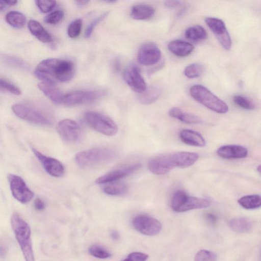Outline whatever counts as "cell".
Returning <instances> with one entry per match:
<instances>
[{
  "label": "cell",
  "mask_w": 261,
  "mask_h": 261,
  "mask_svg": "<svg viewBox=\"0 0 261 261\" xmlns=\"http://www.w3.org/2000/svg\"><path fill=\"white\" fill-rule=\"evenodd\" d=\"M34 74L42 82L55 85L58 82L70 81L74 74V66L70 61L47 59L37 65Z\"/></svg>",
  "instance_id": "obj_1"
},
{
  "label": "cell",
  "mask_w": 261,
  "mask_h": 261,
  "mask_svg": "<svg viewBox=\"0 0 261 261\" xmlns=\"http://www.w3.org/2000/svg\"><path fill=\"white\" fill-rule=\"evenodd\" d=\"M198 158L199 155L197 153L189 151L161 154L150 159L147 167L152 173L163 175L175 168L189 167L193 165Z\"/></svg>",
  "instance_id": "obj_2"
},
{
  "label": "cell",
  "mask_w": 261,
  "mask_h": 261,
  "mask_svg": "<svg viewBox=\"0 0 261 261\" xmlns=\"http://www.w3.org/2000/svg\"><path fill=\"white\" fill-rule=\"evenodd\" d=\"M116 156V152L111 148L97 147L79 152L75 156V161L79 166L87 169L107 164Z\"/></svg>",
  "instance_id": "obj_3"
},
{
  "label": "cell",
  "mask_w": 261,
  "mask_h": 261,
  "mask_svg": "<svg viewBox=\"0 0 261 261\" xmlns=\"http://www.w3.org/2000/svg\"><path fill=\"white\" fill-rule=\"evenodd\" d=\"M11 224L25 261H35L30 226L16 213L12 216Z\"/></svg>",
  "instance_id": "obj_4"
},
{
  "label": "cell",
  "mask_w": 261,
  "mask_h": 261,
  "mask_svg": "<svg viewBox=\"0 0 261 261\" xmlns=\"http://www.w3.org/2000/svg\"><path fill=\"white\" fill-rule=\"evenodd\" d=\"M189 92L196 101L213 111L220 114L228 111V107L225 102L202 85H194L190 88Z\"/></svg>",
  "instance_id": "obj_5"
},
{
  "label": "cell",
  "mask_w": 261,
  "mask_h": 261,
  "mask_svg": "<svg viewBox=\"0 0 261 261\" xmlns=\"http://www.w3.org/2000/svg\"><path fill=\"white\" fill-rule=\"evenodd\" d=\"M210 204L211 202L207 199L189 196L182 190L174 193L171 202V208L176 212L206 208Z\"/></svg>",
  "instance_id": "obj_6"
},
{
  "label": "cell",
  "mask_w": 261,
  "mask_h": 261,
  "mask_svg": "<svg viewBox=\"0 0 261 261\" xmlns=\"http://www.w3.org/2000/svg\"><path fill=\"white\" fill-rule=\"evenodd\" d=\"M84 119L89 127L102 135L113 136L118 132V127L116 123L101 113L88 111L84 114Z\"/></svg>",
  "instance_id": "obj_7"
},
{
  "label": "cell",
  "mask_w": 261,
  "mask_h": 261,
  "mask_svg": "<svg viewBox=\"0 0 261 261\" xmlns=\"http://www.w3.org/2000/svg\"><path fill=\"white\" fill-rule=\"evenodd\" d=\"M105 94L100 90H76L64 95L62 104L67 106L93 102Z\"/></svg>",
  "instance_id": "obj_8"
},
{
  "label": "cell",
  "mask_w": 261,
  "mask_h": 261,
  "mask_svg": "<svg viewBox=\"0 0 261 261\" xmlns=\"http://www.w3.org/2000/svg\"><path fill=\"white\" fill-rule=\"evenodd\" d=\"M12 110L18 117L24 120L40 125H49L51 123L47 116L29 106L16 103L12 106Z\"/></svg>",
  "instance_id": "obj_9"
},
{
  "label": "cell",
  "mask_w": 261,
  "mask_h": 261,
  "mask_svg": "<svg viewBox=\"0 0 261 261\" xmlns=\"http://www.w3.org/2000/svg\"><path fill=\"white\" fill-rule=\"evenodd\" d=\"M57 130L60 137L68 143L77 142L83 136L80 125L76 121L70 119L60 121L57 124Z\"/></svg>",
  "instance_id": "obj_10"
},
{
  "label": "cell",
  "mask_w": 261,
  "mask_h": 261,
  "mask_svg": "<svg viewBox=\"0 0 261 261\" xmlns=\"http://www.w3.org/2000/svg\"><path fill=\"white\" fill-rule=\"evenodd\" d=\"M8 178L12 194L15 199L22 203H28L32 199L34 193L21 177L10 174Z\"/></svg>",
  "instance_id": "obj_11"
},
{
  "label": "cell",
  "mask_w": 261,
  "mask_h": 261,
  "mask_svg": "<svg viewBox=\"0 0 261 261\" xmlns=\"http://www.w3.org/2000/svg\"><path fill=\"white\" fill-rule=\"evenodd\" d=\"M132 223L137 231L146 236L156 235L162 229V224L160 221L146 215H140L135 217Z\"/></svg>",
  "instance_id": "obj_12"
},
{
  "label": "cell",
  "mask_w": 261,
  "mask_h": 261,
  "mask_svg": "<svg viewBox=\"0 0 261 261\" xmlns=\"http://www.w3.org/2000/svg\"><path fill=\"white\" fill-rule=\"evenodd\" d=\"M205 21L222 46L226 50H229L231 46V39L224 22L221 19L215 17H207Z\"/></svg>",
  "instance_id": "obj_13"
},
{
  "label": "cell",
  "mask_w": 261,
  "mask_h": 261,
  "mask_svg": "<svg viewBox=\"0 0 261 261\" xmlns=\"http://www.w3.org/2000/svg\"><path fill=\"white\" fill-rule=\"evenodd\" d=\"M160 48L153 43H146L139 48L137 54L138 62L144 66L154 65L161 58Z\"/></svg>",
  "instance_id": "obj_14"
},
{
  "label": "cell",
  "mask_w": 261,
  "mask_h": 261,
  "mask_svg": "<svg viewBox=\"0 0 261 261\" xmlns=\"http://www.w3.org/2000/svg\"><path fill=\"white\" fill-rule=\"evenodd\" d=\"M123 77L127 85L136 92L141 93L147 88L144 79L135 65H130L124 70Z\"/></svg>",
  "instance_id": "obj_15"
},
{
  "label": "cell",
  "mask_w": 261,
  "mask_h": 261,
  "mask_svg": "<svg viewBox=\"0 0 261 261\" xmlns=\"http://www.w3.org/2000/svg\"><path fill=\"white\" fill-rule=\"evenodd\" d=\"M32 151L44 170L49 175L56 177H60L63 175L65 171L64 167L59 160L47 156L35 148H32Z\"/></svg>",
  "instance_id": "obj_16"
},
{
  "label": "cell",
  "mask_w": 261,
  "mask_h": 261,
  "mask_svg": "<svg viewBox=\"0 0 261 261\" xmlns=\"http://www.w3.org/2000/svg\"><path fill=\"white\" fill-rule=\"evenodd\" d=\"M140 163H135L113 170L100 177L95 180L97 184L110 183L128 176L139 169Z\"/></svg>",
  "instance_id": "obj_17"
},
{
  "label": "cell",
  "mask_w": 261,
  "mask_h": 261,
  "mask_svg": "<svg viewBox=\"0 0 261 261\" xmlns=\"http://www.w3.org/2000/svg\"><path fill=\"white\" fill-rule=\"evenodd\" d=\"M217 153L219 156L226 159H242L247 155L248 150L241 145H227L220 147Z\"/></svg>",
  "instance_id": "obj_18"
},
{
  "label": "cell",
  "mask_w": 261,
  "mask_h": 261,
  "mask_svg": "<svg viewBox=\"0 0 261 261\" xmlns=\"http://www.w3.org/2000/svg\"><path fill=\"white\" fill-rule=\"evenodd\" d=\"M179 138L185 144L196 147H203L206 142L199 133L191 129H182L179 133Z\"/></svg>",
  "instance_id": "obj_19"
},
{
  "label": "cell",
  "mask_w": 261,
  "mask_h": 261,
  "mask_svg": "<svg viewBox=\"0 0 261 261\" xmlns=\"http://www.w3.org/2000/svg\"><path fill=\"white\" fill-rule=\"evenodd\" d=\"M38 87L56 105L62 104L64 95L55 85L40 82Z\"/></svg>",
  "instance_id": "obj_20"
},
{
  "label": "cell",
  "mask_w": 261,
  "mask_h": 261,
  "mask_svg": "<svg viewBox=\"0 0 261 261\" xmlns=\"http://www.w3.org/2000/svg\"><path fill=\"white\" fill-rule=\"evenodd\" d=\"M168 47L169 50L178 57H186L192 53L194 46L190 43L181 40H174L170 41Z\"/></svg>",
  "instance_id": "obj_21"
},
{
  "label": "cell",
  "mask_w": 261,
  "mask_h": 261,
  "mask_svg": "<svg viewBox=\"0 0 261 261\" xmlns=\"http://www.w3.org/2000/svg\"><path fill=\"white\" fill-rule=\"evenodd\" d=\"M28 28L31 34L40 41L48 43L52 41L49 33L38 21L30 20L28 23Z\"/></svg>",
  "instance_id": "obj_22"
},
{
  "label": "cell",
  "mask_w": 261,
  "mask_h": 261,
  "mask_svg": "<svg viewBox=\"0 0 261 261\" xmlns=\"http://www.w3.org/2000/svg\"><path fill=\"white\" fill-rule=\"evenodd\" d=\"M154 13V9L152 6L148 5H136L130 9V16L136 20L149 19L153 15Z\"/></svg>",
  "instance_id": "obj_23"
},
{
  "label": "cell",
  "mask_w": 261,
  "mask_h": 261,
  "mask_svg": "<svg viewBox=\"0 0 261 261\" xmlns=\"http://www.w3.org/2000/svg\"><path fill=\"white\" fill-rule=\"evenodd\" d=\"M169 115L184 123L188 124H198L202 122L197 116L187 113L177 107L172 108L169 111Z\"/></svg>",
  "instance_id": "obj_24"
},
{
  "label": "cell",
  "mask_w": 261,
  "mask_h": 261,
  "mask_svg": "<svg viewBox=\"0 0 261 261\" xmlns=\"http://www.w3.org/2000/svg\"><path fill=\"white\" fill-rule=\"evenodd\" d=\"M162 90L158 86H150L138 96V100L143 105H148L155 102L160 97Z\"/></svg>",
  "instance_id": "obj_25"
},
{
  "label": "cell",
  "mask_w": 261,
  "mask_h": 261,
  "mask_svg": "<svg viewBox=\"0 0 261 261\" xmlns=\"http://www.w3.org/2000/svg\"><path fill=\"white\" fill-rule=\"evenodd\" d=\"M228 226L233 231L238 233H244L249 231L251 229L252 223L247 218L239 217L230 220Z\"/></svg>",
  "instance_id": "obj_26"
},
{
  "label": "cell",
  "mask_w": 261,
  "mask_h": 261,
  "mask_svg": "<svg viewBox=\"0 0 261 261\" xmlns=\"http://www.w3.org/2000/svg\"><path fill=\"white\" fill-rule=\"evenodd\" d=\"M238 202L242 207L247 210L256 209L261 205L260 196L257 194L243 196L238 199Z\"/></svg>",
  "instance_id": "obj_27"
},
{
  "label": "cell",
  "mask_w": 261,
  "mask_h": 261,
  "mask_svg": "<svg viewBox=\"0 0 261 261\" xmlns=\"http://www.w3.org/2000/svg\"><path fill=\"white\" fill-rule=\"evenodd\" d=\"M185 35L187 38L194 41L205 40L207 38L206 31L200 25H195L187 28Z\"/></svg>",
  "instance_id": "obj_28"
},
{
  "label": "cell",
  "mask_w": 261,
  "mask_h": 261,
  "mask_svg": "<svg viewBox=\"0 0 261 261\" xmlns=\"http://www.w3.org/2000/svg\"><path fill=\"white\" fill-rule=\"evenodd\" d=\"M6 22L15 28H21L25 23L26 18L22 13L12 11L8 12L5 17Z\"/></svg>",
  "instance_id": "obj_29"
},
{
  "label": "cell",
  "mask_w": 261,
  "mask_h": 261,
  "mask_svg": "<svg viewBox=\"0 0 261 261\" xmlns=\"http://www.w3.org/2000/svg\"><path fill=\"white\" fill-rule=\"evenodd\" d=\"M127 190V186L123 183H114L105 186L103 191L106 194L112 196L120 195Z\"/></svg>",
  "instance_id": "obj_30"
},
{
  "label": "cell",
  "mask_w": 261,
  "mask_h": 261,
  "mask_svg": "<svg viewBox=\"0 0 261 261\" xmlns=\"http://www.w3.org/2000/svg\"><path fill=\"white\" fill-rule=\"evenodd\" d=\"M203 68L199 63H192L188 65L184 70L185 75L189 79L198 77L202 73Z\"/></svg>",
  "instance_id": "obj_31"
},
{
  "label": "cell",
  "mask_w": 261,
  "mask_h": 261,
  "mask_svg": "<svg viewBox=\"0 0 261 261\" xmlns=\"http://www.w3.org/2000/svg\"><path fill=\"white\" fill-rule=\"evenodd\" d=\"M234 102L239 107L246 110H251L255 108V103L250 98L240 95L233 97Z\"/></svg>",
  "instance_id": "obj_32"
},
{
  "label": "cell",
  "mask_w": 261,
  "mask_h": 261,
  "mask_svg": "<svg viewBox=\"0 0 261 261\" xmlns=\"http://www.w3.org/2000/svg\"><path fill=\"white\" fill-rule=\"evenodd\" d=\"M89 252L95 257L105 259L111 256V254L106 249L99 245H93L89 248Z\"/></svg>",
  "instance_id": "obj_33"
},
{
  "label": "cell",
  "mask_w": 261,
  "mask_h": 261,
  "mask_svg": "<svg viewBox=\"0 0 261 261\" xmlns=\"http://www.w3.org/2000/svg\"><path fill=\"white\" fill-rule=\"evenodd\" d=\"M82 28V20L80 18L72 21L68 27L67 34L70 38H75L80 34Z\"/></svg>",
  "instance_id": "obj_34"
},
{
  "label": "cell",
  "mask_w": 261,
  "mask_h": 261,
  "mask_svg": "<svg viewBox=\"0 0 261 261\" xmlns=\"http://www.w3.org/2000/svg\"><path fill=\"white\" fill-rule=\"evenodd\" d=\"M217 255L207 250H201L195 255V261H217Z\"/></svg>",
  "instance_id": "obj_35"
},
{
  "label": "cell",
  "mask_w": 261,
  "mask_h": 261,
  "mask_svg": "<svg viewBox=\"0 0 261 261\" xmlns=\"http://www.w3.org/2000/svg\"><path fill=\"white\" fill-rule=\"evenodd\" d=\"M64 12L61 10L54 11L45 16L44 21L50 24H56L59 23L63 18Z\"/></svg>",
  "instance_id": "obj_36"
},
{
  "label": "cell",
  "mask_w": 261,
  "mask_h": 261,
  "mask_svg": "<svg viewBox=\"0 0 261 261\" xmlns=\"http://www.w3.org/2000/svg\"><path fill=\"white\" fill-rule=\"evenodd\" d=\"M35 3L39 9L43 13L51 11L56 5V2L55 1L37 0Z\"/></svg>",
  "instance_id": "obj_37"
},
{
  "label": "cell",
  "mask_w": 261,
  "mask_h": 261,
  "mask_svg": "<svg viewBox=\"0 0 261 261\" xmlns=\"http://www.w3.org/2000/svg\"><path fill=\"white\" fill-rule=\"evenodd\" d=\"M108 14V12H106L93 20V21L88 25L86 30L85 34L86 38H89L90 37L95 27L107 16Z\"/></svg>",
  "instance_id": "obj_38"
},
{
  "label": "cell",
  "mask_w": 261,
  "mask_h": 261,
  "mask_svg": "<svg viewBox=\"0 0 261 261\" xmlns=\"http://www.w3.org/2000/svg\"><path fill=\"white\" fill-rule=\"evenodd\" d=\"M0 87L15 95H20L21 93L20 89L17 87L2 79H0Z\"/></svg>",
  "instance_id": "obj_39"
},
{
  "label": "cell",
  "mask_w": 261,
  "mask_h": 261,
  "mask_svg": "<svg viewBox=\"0 0 261 261\" xmlns=\"http://www.w3.org/2000/svg\"><path fill=\"white\" fill-rule=\"evenodd\" d=\"M130 261H146L148 255L142 252H132L130 253L127 257Z\"/></svg>",
  "instance_id": "obj_40"
},
{
  "label": "cell",
  "mask_w": 261,
  "mask_h": 261,
  "mask_svg": "<svg viewBox=\"0 0 261 261\" xmlns=\"http://www.w3.org/2000/svg\"><path fill=\"white\" fill-rule=\"evenodd\" d=\"M182 2L179 1H166L164 2L166 7L169 9H175L182 5Z\"/></svg>",
  "instance_id": "obj_41"
},
{
  "label": "cell",
  "mask_w": 261,
  "mask_h": 261,
  "mask_svg": "<svg viewBox=\"0 0 261 261\" xmlns=\"http://www.w3.org/2000/svg\"><path fill=\"white\" fill-rule=\"evenodd\" d=\"M34 205L35 209L38 211H42L45 208V203L39 198H37L35 200Z\"/></svg>",
  "instance_id": "obj_42"
},
{
  "label": "cell",
  "mask_w": 261,
  "mask_h": 261,
  "mask_svg": "<svg viewBox=\"0 0 261 261\" xmlns=\"http://www.w3.org/2000/svg\"><path fill=\"white\" fill-rule=\"evenodd\" d=\"M206 218L209 222L212 223H215L217 221L216 216L212 213H208L206 215Z\"/></svg>",
  "instance_id": "obj_43"
},
{
  "label": "cell",
  "mask_w": 261,
  "mask_h": 261,
  "mask_svg": "<svg viewBox=\"0 0 261 261\" xmlns=\"http://www.w3.org/2000/svg\"><path fill=\"white\" fill-rule=\"evenodd\" d=\"M76 3V5L79 7H83L87 5L89 1H76L75 2Z\"/></svg>",
  "instance_id": "obj_44"
},
{
  "label": "cell",
  "mask_w": 261,
  "mask_h": 261,
  "mask_svg": "<svg viewBox=\"0 0 261 261\" xmlns=\"http://www.w3.org/2000/svg\"><path fill=\"white\" fill-rule=\"evenodd\" d=\"M111 237L114 240H117L119 238V234L117 231L113 230L111 233Z\"/></svg>",
  "instance_id": "obj_45"
},
{
  "label": "cell",
  "mask_w": 261,
  "mask_h": 261,
  "mask_svg": "<svg viewBox=\"0 0 261 261\" xmlns=\"http://www.w3.org/2000/svg\"><path fill=\"white\" fill-rule=\"evenodd\" d=\"M6 6L3 3L2 1H0V11H3L5 9Z\"/></svg>",
  "instance_id": "obj_46"
},
{
  "label": "cell",
  "mask_w": 261,
  "mask_h": 261,
  "mask_svg": "<svg viewBox=\"0 0 261 261\" xmlns=\"http://www.w3.org/2000/svg\"><path fill=\"white\" fill-rule=\"evenodd\" d=\"M257 169L259 173H260V166H259L257 168Z\"/></svg>",
  "instance_id": "obj_47"
},
{
  "label": "cell",
  "mask_w": 261,
  "mask_h": 261,
  "mask_svg": "<svg viewBox=\"0 0 261 261\" xmlns=\"http://www.w3.org/2000/svg\"><path fill=\"white\" fill-rule=\"evenodd\" d=\"M122 261H130V260H129L127 258H126V259H124Z\"/></svg>",
  "instance_id": "obj_48"
}]
</instances>
